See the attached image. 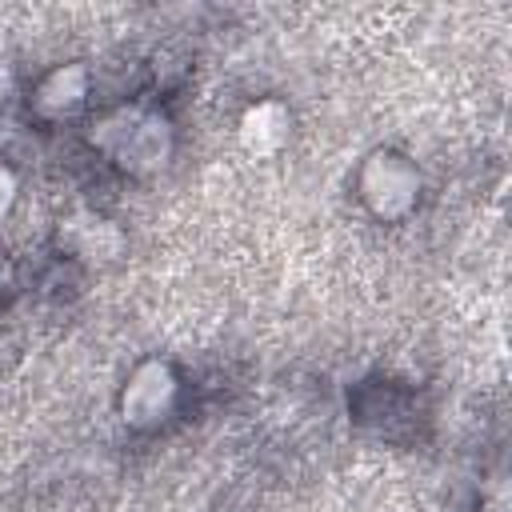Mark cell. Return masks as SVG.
<instances>
[{
	"mask_svg": "<svg viewBox=\"0 0 512 512\" xmlns=\"http://www.w3.org/2000/svg\"><path fill=\"white\" fill-rule=\"evenodd\" d=\"M92 144L132 176H152L172 156V124L152 108H116L92 128Z\"/></svg>",
	"mask_w": 512,
	"mask_h": 512,
	"instance_id": "6da1fadb",
	"label": "cell"
},
{
	"mask_svg": "<svg viewBox=\"0 0 512 512\" xmlns=\"http://www.w3.org/2000/svg\"><path fill=\"white\" fill-rule=\"evenodd\" d=\"M420 184H424L420 168L412 164V156H404L396 148H372L356 168V196L384 224L412 216V208L420 200Z\"/></svg>",
	"mask_w": 512,
	"mask_h": 512,
	"instance_id": "7a4b0ae2",
	"label": "cell"
},
{
	"mask_svg": "<svg viewBox=\"0 0 512 512\" xmlns=\"http://www.w3.org/2000/svg\"><path fill=\"white\" fill-rule=\"evenodd\" d=\"M176 400H180V380H176L172 364L168 360H140L128 372L116 404H120V420L128 428H156L160 420L172 416Z\"/></svg>",
	"mask_w": 512,
	"mask_h": 512,
	"instance_id": "3957f363",
	"label": "cell"
},
{
	"mask_svg": "<svg viewBox=\"0 0 512 512\" xmlns=\"http://www.w3.org/2000/svg\"><path fill=\"white\" fill-rule=\"evenodd\" d=\"M60 240L72 248L76 260L96 264V268L116 264L124 256V248H128L124 228L116 220L100 216V212H76V216H68L64 228H60Z\"/></svg>",
	"mask_w": 512,
	"mask_h": 512,
	"instance_id": "277c9868",
	"label": "cell"
},
{
	"mask_svg": "<svg viewBox=\"0 0 512 512\" xmlns=\"http://www.w3.org/2000/svg\"><path fill=\"white\" fill-rule=\"evenodd\" d=\"M236 140L252 160H272L292 140V108L284 100H256L236 124Z\"/></svg>",
	"mask_w": 512,
	"mask_h": 512,
	"instance_id": "5b68a950",
	"label": "cell"
},
{
	"mask_svg": "<svg viewBox=\"0 0 512 512\" xmlns=\"http://www.w3.org/2000/svg\"><path fill=\"white\" fill-rule=\"evenodd\" d=\"M88 88H92V76L80 60H68V64H56L48 68L36 88H32V108L36 116L44 120H68L76 116L84 104H88Z\"/></svg>",
	"mask_w": 512,
	"mask_h": 512,
	"instance_id": "8992f818",
	"label": "cell"
},
{
	"mask_svg": "<svg viewBox=\"0 0 512 512\" xmlns=\"http://www.w3.org/2000/svg\"><path fill=\"white\" fill-rule=\"evenodd\" d=\"M16 200H20V176L0 160V220L16 208Z\"/></svg>",
	"mask_w": 512,
	"mask_h": 512,
	"instance_id": "52a82bcc",
	"label": "cell"
},
{
	"mask_svg": "<svg viewBox=\"0 0 512 512\" xmlns=\"http://www.w3.org/2000/svg\"><path fill=\"white\" fill-rule=\"evenodd\" d=\"M484 508H488V512H504V508H508V488H504V480L484 496Z\"/></svg>",
	"mask_w": 512,
	"mask_h": 512,
	"instance_id": "ba28073f",
	"label": "cell"
},
{
	"mask_svg": "<svg viewBox=\"0 0 512 512\" xmlns=\"http://www.w3.org/2000/svg\"><path fill=\"white\" fill-rule=\"evenodd\" d=\"M8 280H12V272H8V264L0 260V296H4V288H8Z\"/></svg>",
	"mask_w": 512,
	"mask_h": 512,
	"instance_id": "9c48e42d",
	"label": "cell"
}]
</instances>
